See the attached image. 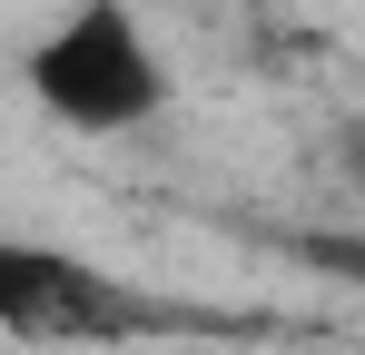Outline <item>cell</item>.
Segmentation results:
<instances>
[{
    "instance_id": "cell-1",
    "label": "cell",
    "mask_w": 365,
    "mask_h": 355,
    "mask_svg": "<svg viewBox=\"0 0 365 355\" xmlns=\"http://www.w3.org/2000/svg\"><path fill=\"white\" fill-rule=\"evenodd\" d=\"M30 99L79 138H119V128H148L168 109V69H158L128 0H79L30 50Z\"/></svg>"
},
{
    "instance_id": "cell-2",
    "label": "cell",
    "mask_w": 365,
    "mask_h": 355,
    "mask_svg": "<svg viewBox=\"0 0 365 355\" xmlns=\"http://www.w3.org/2000/svg\"><path fill=\"white\" fill-rule=\"evenodd\" d=\"M197 316L138 296L128 277L89 267L79 247H40V237H0V336L20 346H119V336H178Z\"/></svg>"
}]
</instances>
